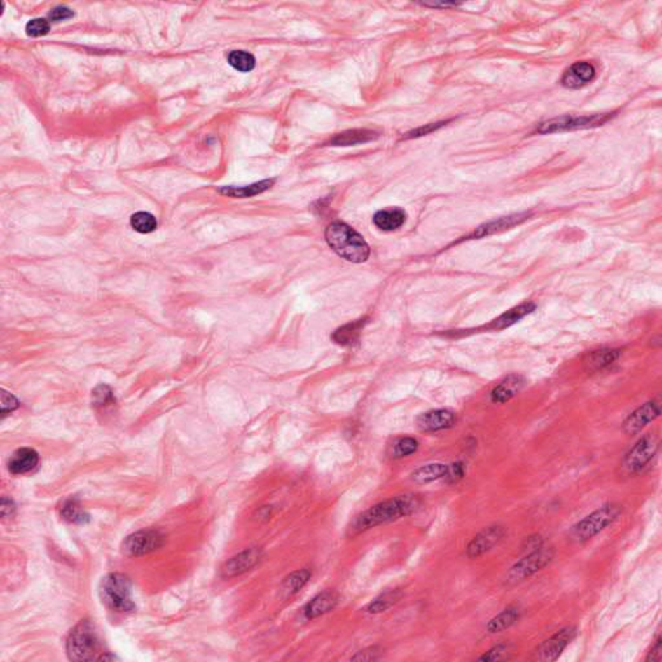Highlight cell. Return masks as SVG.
Here are the masks:
<instances>
[{
  "label": "cell",
  "mask_w": 662,
  "mask_h": 662,
  "mask_svg": "<svg viewBox=\"0 0 662 662\" xmlns=\"http://www.w3.org/2000/svg\"><path fill=\"white\" fill-rule=\"evenodd\" d=\"M420 506L422 499L417 495H401L388 498L357 515L348 527V536H357L369 529L411 516V513L420 510Z\"/></svg>",
  "instance_id": "obj_1"
},
{
  "label": "cell",
  "mask_w": 662,
  "mask_h": 662,
  "mask_svg": "<svg viewBox=\"0 0 662 662\" xmlns=\"http://www.w3.org/2000/svg\"><path fill=\"white\" fill-rule=\"evenodd\" d=\"M325 240L331 250L342 259L364 263L369 259L370 247L364 237L342 221L331 223L325 232Z\"/></svg>",
  "instance_id": "obj_2"
},
{
  "label": "cell",
  "mask_w": 662,
  "mask_h": 662,
  "mask_svg": "<svg viewBox=\"0 0 662 662\" xmlns=\"http://www.w3.org/2000/svg\"><path fill=\"white\" fill-rule=\"evenodd\" d=\"M622 513V506L619 503H607L602 507L596 509L595 511L591 512L590 515L585 516L584 519L579 520L572 528H570V536L572 541L574 542H586L588 539L598 536L600 532H603L612 525L616 520L619 519Z\"/></svg>",
  "instance_id": "obj_3"
},
{
  "label": "cell",
  "mask_w": 662,
  "mask_h": 662,
  "mask_svg": "<svg viewBox=\"0 0 662 662\" xmlns=\"http://www.w3.org/2000/svg\"><path fill=\"white\" fill-rule=\"evenodd\" d=\"M67 656L73 661H92L100 658V640L90 621H82L69 634Z\"/></svg>",
  "instance_id": "obj_4"
},
{
  "label": "cell",
  "mask_w": 662,
  "mask_h": 662,
  "mask_svg": "<svg viewBox=\"0 0 662 662\" xmlns=\"http://www.w3.org/2000/svg\"><path fill=\"white\" fill-rule=\"evenodd\" d=\"M102 603L116 612H132L135 603L131 596V582L123 574L113 573L101 581Z\"/></svg>",
  "instance_id": "obj_5"
},
{
  "label": "cell",
  "mask_w": 662,
  "mask_h": 662,
  "mask_svg": "<svg viewBox=\"0 0 662 662\" xmlns=\"http://www.w3.org/2000/svg\"><path fill=\"white\" fill-rule=\"evenodd\" d=\"M555 558V550L553 547L542 546L532 553H528L523 559L512 565L507 572L504 582L507 586H515L518 584L524 582L530 579L538 572L546 568Z\"/></svg>",
  "instance_id": "obj_6"
},
{
  "label": "cell",
  "mask_w": 662,
  "mask_h": 662,
  "mask_svg": "<svg viewBox=\"0 0 662 662\" xmlns=\"http://www.w3.org/2000/svg\"><path fill=\"white\" fill-rule=\"evenodd\" d=\"M614 117V113L605 114H593V116H562L553 118L546 122L539 123L536 128L537 134H556L574 130H587L594 127L603 126L611 118Z\"/></svg>",
  "instance_id": "obj_7"
},
{
  "label": "cell",
  "mask_w": 662,
  "mask_h": 662,
  "mask_svg": "<svg viewBox=\"0 0 662 662\" xmlns=\"http://www.w3.org/2000/svg\"><path fill=\"white\" fill-rule=\"evenodd\" d=\"M660 439L654 434H647L640 437L629 452L625 454L622 460V469L629 474L634 475L640 472L646 467L649 462L652 461L654 455L658 452Z\"/></svg>",
  "instance_id": "obj_8"
},
{
  "label": "cell",
  "mask_w": 662,
  "mask_h": 662,
  "mask_svg": "<svg viewBox=\"0 0 662 662\" xmlns=\"http://www.w3.org/2000/svg\"><path fill=\"white\" fill-rule=\"evenodd\" d=\"M577 635V628L567 626L556 631L553 635L544 640L541 644L536 647L532 654V658L535 661L551 662L556 661L563 652L567 649Z\"/></svg>",
  "instance_id": "obj_9"
},
{
  "label": "cell",
  "mask_w": 662,
  "mask_h": 662,
  "mask_svg": "<svg viewBox=\"0 0 662 662\" xmlns=\"http://www.w3.org/2000/svg\"><path fill=\"white\" fill-rule=\"evenodd\" d=\"M506 537V528L499 524L489 525L478 532L476 536L469 541L466 547V556L469 559H478L480 556L492 551L495 546L499 545Z\"/></svg>",
  "instance_id": "obj_10"
},
{
  "label": "cell",
  "mask_w": 662,
  "mask_h": 662,
  "mask_svg": "<svg viewBox=\"0 0 662 662\" xmlns=\"http://www.w3.org/2000/svg\"><path fill=\"white\" fill-rule=\"evenodd\" d=\"M661 414V399L656 397L633 411L623 422V431L628 435H637L647 425L657 420Z\"/></svg>",
  "instance_id": "obj_11"
},
{
  "label": "cell",
  "mask_w": 662,
  "mask_h": 662,
  "mask_svg": "<svg viewBox=\"0 0 662 662\" xmlns=\"http://www.w3.org/2000/svg\"><path fill=\"white\" fill-rule=\"evenodd\" d=\"M163 545V536L157 530H142L127 537L123 542V553L128 556H142L153 553Z\"/></svg>",
  "instance_id": "obj_12"
},
{
  "label": "cell",
  "mask_w": 662,
  "mask_h": 662,
  "mask_svg": "<svg viewBox=\"0 0 662 662\" xmlns=\"http://www.w3.org/2000/svg\"><path fill=\"white\" fill-rule=\"evenodd\" d=\"M263 558V550L260 547H250L243 550L229 559L221 568V576L224 579H232L235 576L243 574L244 572L254 568Z\"/></svg>",
  "instance_id": "obj_13"
},
{
  "label": "cell",
  "mask_w": 662,
  "mask_h": 662,
  "mask_svg": "<svg viewBox=\"0 0 662 662\" xmlns=\"http://www.w3.org/2000/svg\"><path fill=\"white\" fill-rule=\"evenodd\" d=\"M455 425V415L445 409L429 411L420 414L417 418V426L425 432H436L452 428Z\"/></svg>",
  "instance_id": "obj_14"
},
{
  "label": "cell",
  "mask_w": 662,
  "mask_h": 662,
  "mask_svg": "<svg viewBox=\"0 0 662 662\" xmlns=\"http://www.w3.org/2000/svg\"><path fill=\"white\" fill-rule=\"evenodd\" d=\"M596 70L593 64L581 61L573 64L567 71L564 73L562 78V84L565 88L570 90H577L587 83L593 82L595 78Z\"/></svg>",
  "instance_id": "obj_15"
},
{
  "label": "cell",
  "mask_w": 662,
  "mask_h": 662,
  "mask_svg": "<svg viewBox=\"0 0 662 662\" xmlns=\"http://www.w3.org/2000/svg\"><path fill=\"white\" fill-rule=\"evenodd\" d=\"M339 603V595L333 590H326L315 596L304 607L303 613L307 620H315L326 613L331 612Z\"/></svg>",
  "instance_id": "obj_16"
},
{
  "label": "cell",
  "mask_w": 662,
  "mask_h": 662,
  "mask_svg": "<svg viewBox=\"0 0 662 662\" xmlns=\"http://www.w3.org/2000/svg\"><path fill=\"white\" fill-rule=\"evenodd\" d=\"M530 214L523 212V214H513L510 216H503V218L495 219L493 221H489L486 224L478 226V229L469 235V238H484L488 235L499 233L506 229H511L513 226H519L524 223L527 219H529Z\"/></svg>",
  "instance_id": "obj_17"
},
{
  "label": "cell",
  "mask_w": 662,
  "mask_h": 662,
  "mask_svg": "<svg viewBox=\"0 0 662 662\" xmlns=\"http://www.w3.org/2000/svg\"><path fill=\"white\" fill-rule=\"evenodd\" d=\"M524 386L525 378L520 374H510L492 389L490 400L495 404H506L519 394Z\"/></svg>",
  "instance_id": "obj_18"
},
{
  "label": "cell",
  "mask_w": 662,
  "mask_h": 662,
  "mask_svg": "<svg viewBox=\"0 0 662 662\" xmlns=\"http://www.w3.org/2000/svg\"><path fill=\"white\" fill-rule=\"evenodd\" d=\"M535 310H536V304H535V303H521V304L513 307L511 310L504 312L499 317L493 319V321L488 325V329H489V330H504V329H507V327L515 325L516 322H519L520 319H524L525 316L530 315Z\"/></svg>",
  "instance_id": "obj_19"
},
{
  "label": "cell",
  "mask_w": 662,
  "mask_h": 662,
  "mask_svg": "<svg viewBox=\"0 0 662 662\" xmlns=\"http://www.w3.org/2000/svg\"><path fill=\"white\" fill-rule=\"evenodd\" d=\"M38 462V453L32 448H21L12 454L8 462V469L13 475H22L35 469Z\"/></svg>",
  "instance_id": "obj_20"
},
{
  "label": "cell",
  "mask_w": 662,
  "mask_h": 662,
  "mask_svg": "<svg viewBox=\"0 0 662 662\" xmlns=\"http://www.w3.org/2000/svg\"><path fill=\"white\" fill-rule=\"evenodd\" d=\"M620 350L603 348V350H598V351L588 353L585 357L584 365L588 373H598L600 370L611 366L620 359Z\"/></svg>",
  "instance_id": "obj_21"
},
{
  "label": "cell",
  "mask_w": 662,
  "mask_h": 662,
  "mask_svg": "<svg viewBox=\"0 0 662 662\" xmlns=\"http://www.w3.org/2000/svg\"><path fill=\"white\" fill-rule=\"evenodd\" d=\"M521 608L518 605H509L486 623V631L489 634H499L510 629L521 619Z\"/></svg>",
  "instance_id": "obj_22"
},
{
  "label": "cell",
  "mask_w": 662,
  "mask_h": 662,
  "mask_svg": "<svg viewBox=\"0 0 662 662\" xmlns=\"http://www.w3.org/2000/svg\"><path fill=\"white\" fill-rule=\"evenodd\" d=\"M406 212L400 207H392L386 210L378 211L373 218L374 226L385 232H392L405 224Z\"/></svg>",
  "instance_id": "obj_23"
},
{
  "label": "cell",
  "mask_w": 662,
  "mask_h": 662,
  "mask_svg": "<svg viewBox=\"0 0 662 662\" xmlns=\"http://www.w3.org/2000/svg\"><path fill=\"white\" fill-rule=\"evenodd\" d=\"M378 137H379V134L377 131L359 128V130H348L342 134L336 135L334 139H331L330 144L334 146H351L357 144L369 143Z\"/></svg>",
  "instance_id": "obj_24"
},
{
  "label": "cell",
  "mask_w": 662,
  "mask_h": 662,
  "mask_svg": "<svg viewBox=\"0 0 662 662\" xmlns=\"http://www.w3.org/2000/svg\"><path fill=\"white\" fill-rule=\"evenodd\" d=\"M446 472V464L443 463H428L425 466H420L417 469H414L411 474V478L415 484H428L432 481H436L445 476Z\"/></svg>",
  "instance_id": "obj_25"
},
{
  "label": "cell",
  "mask_w": 662,
  "mask_h": 662,
  "mask_svg": "<svg viewBox=\"0 0 662 662\" xmlns=\"http://www.w3.org/2000/svg\"><path fill=\"white\" fill-rule=\"evenodd\" d=\"M365 324H366V319H357L350 324H345L344 326L336 329L331 338L339 345H351L359 339L361 330L364 329Z\"/></svg>",
  "instance_id": "obj_26"
},
{
  "label": "cell",
  "mask_w": 662,
  "mask_h": 662,
  "mask_svg": "<svg viewBox=\"0 0 662 662\" xmlns=\"http://www.w3.org/2000/svg\"><path fill=\"white\" fill-rule=\"evenodd\" d=\"M403 598V591L396 588V590H389L385 594L378 596L373 602H370L365 612L369 614H379V613L386 612L389 608H392L394 604L399 603V600Z\"/></svg>",
  "instance_id": "obj_27"
},
{
  "label": "cell",
  "mask_w": 662,
  "mask_h": 662,
  "mask_svg": "<svg viewBox=\"0 0 662 662\" xmlns=\"http://www.w3.org/2000/svg\"><path fill=\"white\" fill-rule=\"evenodd\" d=\"M273 183H275V180H264V181L255 183V184L249 185V186H240V188L226 186V188H221L219 192L224 194V195H228V197H233V198H247V197H252V195L266 192L273 185Z\"/></svg>",
  "instance_id": "obj_28"
},
{
  "label": "cell",
  "mask_w": 662,
  "mask_h": 662,
  "mask_svg": "<svg viewBox=\"0 0 662 662\" xmlns=\"http://www.w3.org/2000/svg\"><path fill=\"white\" fill-rule=\"evenodd\" d=\"M312 579V570L308 568L295 570L290 576L286 577L285 581L282 582V593L286 598L293 596L299 593L303 587L305 586L310 579Z\"/></svg>",
  "instance_id": "obj_29"
},
{
  "label": "cell",
  "mask_w": 662,
  "mask_h": 662,
  "mask_svg": "<svg viewBox=\"0 0 662 662\" xmlns=\"http://www.w3.org/2000/svg\"><path fill=\"white\" fill-rule=\"evenodd\" d=\"M61 518L74 524H84L90 520V515L84 511L76 498H69L60 507Z\"/></svg>",
  "instance_id": "obj_30"
},
{
  "label": "cell",
  "mask_w": 662,
  "mask_h": 662,
  "mask_svg": "<svg viewBox=\"0 0 662 662\" xmlns=\"http://www.w3.org/2000/svg\"><path fill=\"white\" fill-rule=\"evenodd\" d=\"M228 62L241 73H249L255 67V57L246 50H232L228 55Z\"/></svg>",
  "instance_id": "obj_31"
},
{
  "label": "cell",
  "mask_w": 662,
  "mask_h": 662,
  "mask_svg": "<svg viewBox=\"0 0 662 662\" xmlns=\"http://www.w3.org/2000/svg\"><path fill=\"white\" fill-rule=\"evenodd\" d=\"M131 226L139 233H151L157 228V220L149 212H136L131 216Z\"/></svg>",
  "instance_id": "obj_32"
},
{
  "label": "cell",
  "mask_w": 662,
  "mask_h": 662,
  "mask_svg": "<svg viewBox=\"0 0 662 662\" xmlns=\"http://www.w3.org/2000/svg\"><path fill=\"white\" fill-rule=\"evenodd\" d=\"M418 446H420V443H418V440L414 439V437L406 436L403 437V439H399L394 446V455L396 458L408 457V455H411L413 453L417 452V450H418Z\"/></svg>",
  "instance_id": "obj_33"
},
{
  "label": "cell",
  "mask_w": 662,
  "mask_h": 662,
  "mask_svg": "<svg viewBox=\"0 0 662 662\" xmlns=\"http://www.w3.org/2000/svg\"><path fill=\"white\" fill-rule=\"evenodd\" d=\"M466 475L464 464L462 462H455L452 464H446L444 480L448 484H457Z\"/></svg>",
  "instance_id": "obj_34"
},
{
  "label": "cell",
  "mask_w": 662,
  "mask_h": 662,
  "mask_svg": "<svg viewBox=\"0 0 662 662\" xmlns=\"http://www.w3.org/2000/svg\"><path fill=\"white\" fill-rule=\"evenodd\" d=\"M92 399L95 406H105V405H109V404L114 401L113 391L110 389L109 387L104 386V385L95 388V391L92 392Z\"/></svg>",
  "instance_id": "obj_35"
},
{
  "label": "cell",
  "mask_w": 662,
  "mask_h": 662,
  "mask_svg": "<svg viewBox=\"0 0 662 662\" xmlns=\"http://www.w3.org/2000/svg\"><path fill=\"white\" fill-rule=\"evenodd\" d=\"M50 32V22L46 18H34L26 25V34L29 36H42Z\"/></svg>",
  "instance_id": "obj_36"
},
{
  "label": "cell",
  "mask_w": 662,
  "mask_h": 662,
  "mask_svg": "<svg viewBox=\"0 0 662 662\" xmlns=\"http://www.w3.org/2000/svg\"><path fill=\"white\" fill-rule=\"evenodd\" d=\"M382 656V648L378 646L365 648L351 657L353 661H375Z\"/></svg>",
  "instance_id": "obj_37"
},
{
  "label": "cell",
  "mask_w": 662,
  "mask_h": 662,
  "mask_svg": "<svg viewBox=\"0 0 662 662\" xmlns=\"http://www.w3.org/2000/svg\"><path fill=\"white\" fill-rule=\"evenodd\" d=\"M507 649H509V646L507 644H503V643H499L497 646L492 647L488 652L483 654L478 660L480 661H498L503 658V656L507 654Z\"/></svg>",
  "instance_id": "obj_38"
},
{
  "label": "cell",
  "mask_w": 662,
  "mask_h": 662,
  "mask_svg": "<svg viewBox=\"0 0 662 662\" xmlns=\"http://www.w3.org/2000/svg\"><path fill=\"white\" fill-rule=\"evenodd\" d=\"M544 545H545L544 537L537 533V535H532V536L527 537V538L524 539V542H523V545H521V550H523L524 553H532V551H535V550L542 547Z\"/></svg>",
  "instance_id": "obj_39"
},
{
  "label": "cell",
  "mask_w": 662,
  "mask_h": 662,
  "mask_svg": "<svg viewBox=\"0 0 662 662\" xmlns=\"http://www.w3.org/2000/svg\"><path fill=\"white\" fill-rule=\"evenodd\" d=\"M448 122H439V123H431V125H426V126L420 127L417 130H413L411 132L404 136V139H414V137H420V136H425V135L431 134L434 131H436L439 128L445 126Z\"/></svg>",
  "instance_id": "obj_40"
},
{
  "label": "cell",
  "mask_w": 662,
  "mask_h": 662,
  "mask_svg": "<svg viewBox=\"0 0 662 662\" xmlns=\"http://www.w3.org/2000/svg\"><path fill=\"white\" fill-rule=\"evenodd\" d=\"M18 408V400L13 394H8L7 391H1V414L6 417L8 413L15 411Z\"/></svg>",
  "instance_id": "obj_41"
},
{
  "label": "cell",
  "mask_w": 662,
  "mask_h": 662,
  "mask_svg": "<svg viewBox=\"0 0 662 662\" xmlns=\"http://www.w3.org/2000/svg\"><path fill=\"white\" fill-rule=\"evenodd\" d=\"M662 658V637H658L656 639L654 646L651 651L648 652L646 657L647 662H660Z\"/></svg>",
  "instance_id": "obj_42"
},
{
  "label": "cell",
  "mask_w": 662,
  "mask_h": 662,
  "mask_svg": "<svg viewBox=\"0 0 662 662\" xmlns=\"http://www.w3.org/2000/svg\"><path fill=\"white\" fill-rule=\"evenodd\" d=\"M74 16L73 11L71 9L67 8V7H56L55 9H52V12L50 13V18L52 21L57 22V21H62V20H67L70 17Z\"/></svg>",
  "instance_id": "obj_43"
},
{
  "label": "cell",
  "mask_w": 662,
  "mask_h": 662,
  "mask_svg": "<svg viewBox=\"0 0 662 662\" xmlns=\"http://www.w3.org/2000/svg\"><path fill=\"white\" fill-rule=\"evenodd\" d=\"M15 511V504L11 501V499H7L6 497L1 499V515L6 518L11 515L12 512Z\"/></svg>",
  "instance_id": "obj_44"
},
{
  "label": "cell",
  "mask_w": 662,
  "mask_h": 662,
  "mask_svg": "<svg viewBox=\"0 0 662 662\" xmlns=\"http://www.w3.org/2000/svg\"><path fill=\"white\" fill-rule=\"evenodd\" d=\"M425 7H431V8H450V7H457V3H420Z\"/></svg>",
  "instance_id": "obj_45"
},
{
  "label": "cell",
  "mask_w": 662,
  "mask_h": 662,
  "mask_svg": "<svg viewBox=\"0 0 662 662\" xmlns=\"http://www.w3.org/2000/svg\"><path fill=\"white\" fill-rule=\"evenodd\" d=\"M270 510H272V509H268V507H263V509H261V510L259 511L260 519H261V518H264V519H268L269 516H270Z\"/></svg>",
  "instance_id": "obj_46"
}]
</instances>
